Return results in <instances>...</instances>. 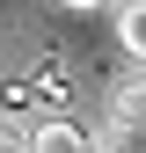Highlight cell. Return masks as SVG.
I'll return each instance as SVG.
<instances>
[{
	"label": "cell",
	"instance_id": "8992f818",
	"mask_svg": "<svg viewBox=\"0 0 146 153\" xmlns=\"http://www.w3.org/2000/svg\"><path fill=\"white\" fill-rule=\"evenodd\" d=\"M59 7H102V0H59Z\"/></svg>",
	"mask_w": 146,
	"mask_h": 153
},
{
	"label": "cell",
	"instance_id": "6da1fadb",
	"mask_svg": "<svg viewBox=\"0 0 146 153\" xmlns=\"http://www.w3.org/2000/svg\"><path fill=\"white\" fill-rule=\"evenodd\" d=\"M110 124L146 131V73H124V80L110 88Z\"/></svg>",
	"mask_w": 146,
	"mask_h": 153
},
{
	"label": "cell",
	"instance_id": "277c9868",
	"mask_svg": "<svg viewBox=\"0 0 146 153\" xmlns=\"http://www.w3.org/2000/svg\"><path fill=\"white\" fill-rule=\"evenodd\" d=\"M88 153H146V131H124V124H102V139H88Z\"/></svg>",
	"mask_w": 146,
	"mask_h": 153
},
{
	"label": "cell",
	"instance_id": "3957f363",
	"mask_svg": "<svg viewBox=\"0 0 146 153\" xmlns=\"http://www.w3.org/2000/svg\"><path fill=\"white\" fill-rule=\"evenodd\" d=\"M117 44L146 66V0H124V7H117Z\"/></svg>",
	"mask_w": 146,
	"mask_h": 153
},
{
	"label": "cell",
	"instance_id": "5b68a950",
	"mask_svg": "<svg viewBox=\"0 0 146 153\" xmlns=\"http://www.w3.org/2000/svg\"><path fill=\"white\" fill-rule=\"evenodd\" d=\"M0 153H29V146H22V131H0Z\"/></svg>",
	"mask_w": 146,
	"mask_h": 153
},
{
	"label": "cell",
	"instance_id": "7a4b0ae2",
	"mask_svg": "<svg viewBox=\"0 0 146 153\" xmlns=\"http://www.w3.org/2000/svg\"><path fill=\"white\" fill-rule=\"evenodd\" d=\"M22 146H29V153H88V131L66 124V117H44L36 131H22Z\"/></svg>",
	"mask_w": 146,
	"mask_h": 153
}]
</instances>
